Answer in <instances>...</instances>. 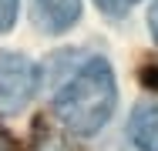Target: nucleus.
I'll return each mask as SVG.
<instances>
[{
	"instance_id": "obj_4",
	"label": "nucleus",
	"mask_w": 158,
	"mask_h": 151,
	"mask_svg": "<svg viewBox=\"0 0 158 151\" xmlns=\"http://www.w3.org/2000/svg\"><path fill=\"white\" fill-rule=\"evenodd\" d=\"M128 138L138 151H158V104L145 101L128 121Z\"/></svg>"
},
{
	"instance_id": "obj_1",
	"label": "nucleus",
	"mask_w": 158,
	"mask_h": 151,
	"mask_svg": "<svg viewBox=\"0 0 158 151\" xmlns=\"http://www.w3.org/2000/svg\"><path fill=\"white\" fill-rule=\"evenodd\" d=\"M118 104V84H114V71L104 57H91L81 64L61 91L54 94V114L71 134H98Z\"/></svg>"
},
{
	"instance_id": "obj_3",
	"label": "nucleus",
	"mask_w": 158,
	"mask_h": 151,
	"mask_svg": "<svg viewBox=\"0 0 158 151\" xmlns=\"http://www.w3.org/2000/svg\"><path fill=\"white\" fill-rule=\"evenodd\" d=\"M81 0H34V20L44 34H64L77 24Z\"/></svg>"
},
{
	"instance_id": "obj_2",
	"label": "nucleus",
	"mask_w": 158,
	"mask_h": 151,
	"mask_svg": "<svg viewBox=\"0 0 158 151\" xmlns=\"http://www.w3.org/2000/svg\"><path fill=\"white\" fill-rule=\"evenodd\" d=\"M37 67L24 54H0V114H17L37 91Z\"/></svg>"
},
{
	"instance_id": "obj_5",
	"label": "nucleus",
	"mask_w": 158,
	"mask_h": 151,
	"mask_svg": "<svg viewBox=\"0 0 158 151\" xmlns=\"http://www.w3.org/2000/svg\"><path fill=\"white\" fill-rule=\"evenodd\" d=\"M17 7H20V0H0V34H7V30L14 27Z\"/></svg>"
},
{
	"instance_id": "obj_6",
	"label": "nucleus",
	"mask_w": 158,
	"mask_h": 151,
	"mask_svg": "<svg viewBox=\"0 0 158 151\" xmlns=\"http://www.w3.org/2000/svg\"><path fill=\"white\" fill-rule=\"evenodd\" d=\"M98 7L104 10V14H111V17H118V14H128L138 0H94Z\"/></svg>"
},
{
	"instance_id": "obj_7",
	"label": "nucleus",
	"mask_w": 158,
	"mask_h": 151,
	"mask_svg": "<svg viewBox=\"0 0 158 151\" xmlns=\"http://www.w3.org/2000/svg\"><path fill=\"white\" fill-rule=\"evenodd\" d=\"M148 27H152V37L158 44V0H152V7H148Z\"/></svg>"
},
{
	"instance_id": "obj_8",
	"label": "nucleus",
	"mask_w": 158,
	"mask_h": 151,
	"mask_svg": "<svg viewBox=\"0 0 158 151\" xmlns=\"http://www.w3.org/2000/svg\"><path fill=\"white\" fill-rule=\"evenodd\" d=\"M0 151H20V148H17V141H14L7 131H0Z\"/></svg>"
}]
</instances>
